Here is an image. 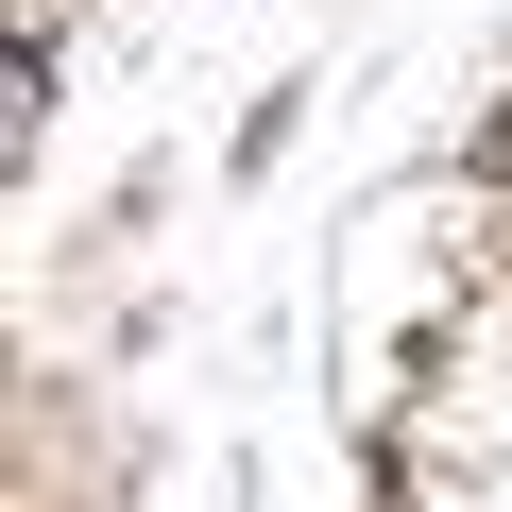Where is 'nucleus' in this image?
Wrapping results in <instances>:
<instances>
[{
  "mask_svg": "<svg viewBox=\"0 0 512 512\" xmlns=\"http://www.w3.org/2000/svg\"><path fill=\"white\" fill-rule=\"evenodd\" d=\"M393 512H512V478H444V461H393Z\"/></svg>",
  "mask_w": 512,
  "mask_h": 512,
  "instance_id": "1",
  "label": "nucleus"
}]
</instances>
